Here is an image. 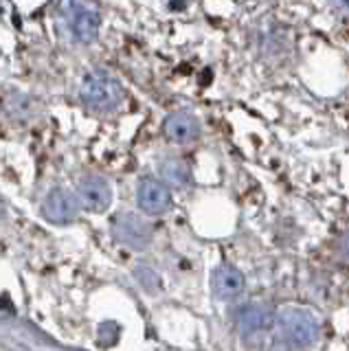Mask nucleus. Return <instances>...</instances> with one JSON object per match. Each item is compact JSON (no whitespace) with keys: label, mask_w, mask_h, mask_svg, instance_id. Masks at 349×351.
<instances>
[{"label":"nucleus","mask_w":349,"mask_h":351,"mask_svg":"<svg viewBox=\"0 0 349 351\" xmlns=\"http://www.w3.org/2000/svg\"><path fill=\"white\" fill-rule=\"evenodd\" d=\"M158 173H160V178L173 184V186H187L189 180H191V171L187 167V162L180 160V158H163L158 162Z\"/></svg>","instance_id":"obj_11"},{"label":"nucleus","mask_w":349,"mask_h":351,"mask_svg":"<svg viewBox=\"0 0 349 351\" xmlns=\"http://www.w3.org/2000/svg\"><path fill=\"white\" fill-rule=\"evenodd\" d=\"M82 101L97 112H110L123 101V86L112 75L95 71L84 77L82 82Z\"/></svg>","instance_id":"obj_3"},{"label":"nucleus","mask_w":349,"mask_h":351,"mask_svg":"<svg viewBox=\"0 0 349 351\" xmlns=\"http://www.w3.org/2000/svg\"><path fill=\"white\" fill-rule=\"evenodd\" d=\"M277 334L292 347H308L319 338V321L303 307H283L275 314Z\"/></svg>","instance_id":"obj_1"},{"label":"nucleus","mask_w":349,"mask_h":351,"mask_svg":"<svg viewBox=\"0 0 349 351\" xmlns=\"http://www.w3.org/2000/svg\"><path fill=\"white\" fill-rule=\"evenodd\" d=\"M136 204L147 215H160L165 213L171 204V195L165 182L154 178H143L136 184Z\"/></svg>","instance_id":"obj_6"},{"label":"nucleus","mask_w":349,"mask_h":351,"mask_svg":"<svg viewBox=\"0 0 349 351\" xmlns=\"http://www.w3.org/2000/svg\"><path fill=\"white\" fill-rule=\"evenodd\" d=\"M235 327L242 332L244 336L250 334H257V332H264L266 327H270L275 323V316H272L264 305L259 303H248L242 305L239 310L235 312Z\"/></svg>","instance_id":"obj_10"},{"label":"nucleus","mask_w":349,"mask_h":351,"mask_svg":"<svg viewBox=\"0 0 349 351\" xmlns=\"http://www.w3.org/2000/svg\"><path fill=\"white\" fill-rule=\"evenodd\" d=\"M341 255L345 257V259H349V228L343 233V237H341Z\"/></svg>","instance_id":"obj_14"},{"label":"nucleus","mask_w":349,"mask_h":351,"mask_svg":"<svg viewBox=\"0 0 349 351\" xmlns=\"http://www.w3.org/2000/svg\"><path fill=\"white\" fill-rule=\"evenodd\" d=\"M80 211V200L77 195H73L71 191L56 186L53 191L42 202V215H45L49 222L53 224H69L77 217Z\"/></svg>","instance_id":"obj_5"},{"label":"nucleus","mask_w":349,"mask_h":351,"mask_svg":"<svg viewBox=\"0 0 349 351\" xmlns=\"http://www.w3.org/2000/svg\"><path fill=\"white\" fill-rule=\"evenodd\" d=\"M244 290V274L235 266H217L211 274V292L217 301H233Z\"/></svg>","instance_id":"obj_9"},{"label":"nucleus","mask_w":349,"mask_h":351,"mask_svg":"<svg viewBox=\"0 0 349 351\" xmlns=\"http://www.w3.org/2000/svg\"><path fill=\"white\" fill-rule=\"evenodd\" d=\"M77 200L93 213H104L112 202V189L101 176H86L77 184Z\"/></svg>","instance_id":"obj_7"},{"label":"nucleus","mask_w":349,"mask_h":351,"mask_svg":"<svg viewBox=\"0 0 349 351\" xmlns=\"http://www.w3.org/2000/svg\"><path fill=\"white\" fill-rule=\"evenodd\" d=\"M332 7L338 11V14L349 16V0H332Z\"/></svg>","instance_id":"obj_13"},{"label":"nucleus","mask_w":349,"mask_h":351,"mask_svg":"<svg viewBox=\"0 0 349 351\" xmlns=\"http://www.w3.org/2000/svg\"><path fill=\"white\" fill-rule=\"evenodd\" d=\"M112 237L125 248L143 250L152 241V226L136 213H119L112 219Z\"/></svg>","instance_id":"obj_4"},{"label":"nucleus","mask_w":349,"mask_h":351,"mask_svg":"<svg viewBox=\"0 0 349 351\" xmlns=\"http://www.w3.org/2000/svg\"><path fill=\"white\" fill-rule=\"evenodd\" d=\"M62 20L69 36L80 44H91L99 36V7L93 0H67L62 5Z\"/></svg>","instance_id":"obj_2"},{"label":"nucleus","mask_w":349,"mask_h":351,"mask_svg":"<svg viewBox=\"0 0 349 351\" xmlns=\"http://www.w3.org/2000/svg\"><path fill=\"white\" fill-rule=\"evenodd\" d=\"M163 134L171 143L187 145L200 136V121L189 112H171L163 121Z\"/></svg>","instance_id":"obj_8"},{"label":"nucleus","mask_w":349,"mask_h":351,"mask_svg":"<svg viewBox=\"0 0 349 351\" xmlns=\"http://www.w3.org/2000/svg\"><path fill=\"white\" fill-rule=\"evenodd\" d=\"M136 277H139L141 285H143L145 290H149V292H156V290H158L160 279H158V274H156L154 270H152V268H147V266L139 268V270H136Z\"/></svg>","instance_id":"obj_12"}]
</instances>
